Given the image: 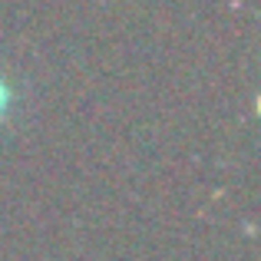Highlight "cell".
I'll use <instances>...</instances> for the list:
<instances>
[{
  "label": "cell",
  "instance_id": "obj_1",
  "mask_svg": "<svg viewBox=\"0 0 261 261\" xmlns=\"http://www.w3.org/2000/svg\"><path fill=\"white\" fill-rule=\"evenodd\" d=\"M7 109H10V86H7V80L0 76V119L7 116Z\"/></svg>",
  "mask_w": 261,
  "mask_h": 261
}]
</instances>
